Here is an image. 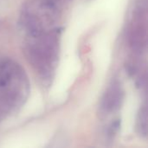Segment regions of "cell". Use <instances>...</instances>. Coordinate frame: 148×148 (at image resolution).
<instances>
[{
	"label": "cell",
	"instance_id": "obj_3",
	"mask_svg": "<svg viewBox=\"0 0 148 148\" xmlns=\"http://www.w3.org/2000/svg\"><path fill=\"white\" fill-rule=\"evenodd\" d=\"M136 8L131 22L129 42L131 47L136 51H143L147 46V0H141Z\"/></svg>",
	"mask_w": 148,
	"mask_h": 148
},
{
	"label": "cell",
	"instance_id": "obj_2",
	"mask_svg": "<svg viewBox=\"0 0 148 148\" xmlns=\"http://www.w3.org/2000/svg\"><path fill=\"white\" fill-rule=\"evenodd\" d=\"M29 83L23 68L10 59L0 60V121L23 106Z\"/></svg>",
	"mask_w": 148,
	"mask_h": 148
},
{
	"label": "cell",
	"instance_id": "obj_1",
	"mask_svg": "<svg viewBox=\"0 0 148 148\" xmlns=\"http://www.w3.org/2000/svg\"><path fill=\"white\" fill-rule=\"evenodd\" d=\"M59 36L57 29L28 32L24 54L44 82L50 81L57 64Z\"/></svg>",
	"mask_w": 148,
	"mask_h": 148
},
{
	"label": "cell",
	"instance_id": "obj_4",
	"mask_svg": "<svg viewBox=\"0 0 148 148\" xmlns=\"http://www.w3.org/2000/svg\"><path fill=\"white\" fill-rule=\"evenodd\" d=\"M124 100V90L118 81L113 82L104 93L100 102V113L106 116L117 112Z\"/></svg>",
	"mask_w": 148,
	"mask_h": 148
},
{
	"label": "cell",
	"instance_id": "obj_5",
	"mask_svg": "<svg viewBox=\"0 0 148 148\" xmlns=\"http://www.w3.org/2000/svg\"><path fill=\"white\" fill-rule=\"evenodd\" d=\"M136 128L140 136L145 138L147 136V109L146 105L143 106L139 112L136 122Z\"/></svg>",
	"mask_w": 148,
	"mask_h": 148
}]
</instances>
